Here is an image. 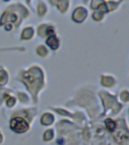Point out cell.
Segmentation results:
<instances>
[{"label": "cell", "mask_w": 129, "mask_h": 145, "mask_svg": "<svg viewBox=\"0 0 129 145\" xmlns=\"http://www.w3.org/2000/svg\"><path fill=\"white\" fill-rule=\"evenodd\" d=\"M11 127L17 131H23L27 129V124L20 118H16L11 122Z\"/></svg>", "instance_id": "obj_1"}]
</instances>
